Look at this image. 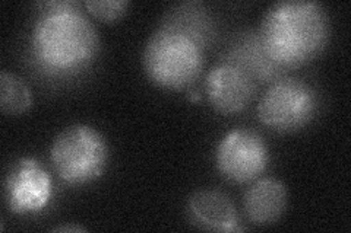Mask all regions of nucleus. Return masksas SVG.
<instances>
[{
	"mask_svg": "<svg viewBox=\"0 0 351 233\" xmlns=\"http://www.w3.org/2000/svg\"><path fill=\"white\" fill-rule=\"evenodd\" d=\"M44 10L31 32V54L37 66L51 76H69L90 68L100 51V37L80 3H41Z\"/></svg>",
	"mask_w": 351,
	"mask_h": 233,
	"instance_id": "obj_1",
	"label": "nucleus"
},
{
	"mask_svg": "<svg viewBox=\"0 0 351 233\" xmlns=\"http://www.w3.org/2000/svg\"><path fill=\"white\" fill-rule=\"evenodd\" d=\"M258 32L269 57L285 70L319 57L331 37V24L321 3L282 0L268 8Z\"/></svg>",
	"mask_w": 351,
	"mask_h": 233,
	"instance_id": "obj_2",
	"label": "nucleus"
},
{
	"mask_svg": "<svg viewBox=\"0 0 351 233\" xmlns=\"http://www.w3.org/2000/svg\"><path fill=\"white\" fill-rule=\"evenodd\" d=\"M195 41L166 28L154 31L148 38L142 63L148 79L169 91L186 90L201 76L205 54Z\"/></svg>",
	"mask_w": 351,
	"mask_h": 233,
	"instance_id": "obj_3",
	"label": "nucleus"
},
{
	"mask_svg": "<svg viewBox=\"0 0 351 233\" xmlns=\"http://www.w3.org/2000/svg\"><path fill=\"white\" fill-rule=\"evenodd\" d=\"M110 159L108 143L86 124L62 130L50 149V161L60 180L69 185L90 184L104 174Z\"/></svg>",
	"mask_w": 351,
	"mask_h": 233,
	"instance_id": "obj_4",
	"label": "nucleus"
},
{
	"mask_svg": "<svg viewBox=\"0 0 351 233\" xmlns=\"http://www.w3.org/2000/svg\"><path fill=\"white\" fill-rule=\"evenodd\" d=\"M319 109L315 87L295 77H280L272 82L258 104V117L263 126L280 133L306 127Z\"/></svg>",
	"mask_w": 351,
	"mask_h": 233,
	"instance_id": "obj_5",
	"label": "nucleus"
},
{
	"mask_svg": "<svg viewBox=\"0 0 351 233\" xmlns=\"http://www.w3.org/2000/svg\"><path fill=\"white\" fill-rule=\"evenodd\" d=\"M268 163L269 150L265 140L250 128L228 131L217 146V169L232 182L255 181L267 169Z\"/></svg>",
	"mask_w": 351,
	"mask_h": 233,
	"instance_id": "obj_6",
	"label": "nucleus"
},
{
	"mask_svg": "<svg viewBox=\"0 0 351 233\" xmlns=\"http://www.w3.org/2000/svg\"><path fill=\"white\" fill-rule=\"evenodd\" d=\"M51 194L50 175L34 158L16 161L5 178V203L14 215L25 216L41 212L47 207Z\"/></svg>",
	"mask_w": 351,
	"mask_h": 233,
	"instance_id": "obj_7",
	"label": "nucleus"
},
{
	"mask_svg": "<svg viewBox=\"0 0 351 233\" xmlns=\"http://www.w3.org/2000/svg\"><path fill=\"white\" fill-rule=\"evenodd\" d=\"M205 94L218 113L236 114L250 104L255 95V81L239 66L224 60L208 73Z\"/></svg>",
	"mask_w": 351,
	"mask_h": 233,
	"instance_id": "obj_8",
	"label": "nucleus"
},
{
	"mask_svg": "<svg viewBox=\"0 0 351 233\" xmlns=\"http://www.w3.org/2000/svg\"><path fill=\"white\" fill-rule=\"evenodd\" d=\"M186 215L193 226L210 232H241L237 210L232 200L221 191H195L186 204Z\"/></svg>",
	"mask_w": 351,
	"mask_h": 233,
	"instance_id": "obj_9",
	"label": "nucleus"
},
{
	"mask_svg": "<svg viewBox=\"0 0 351 233\" xmlns=\"http://www.w3.org/2000/svg\"><path fill=\"white\" fill-rule=\"evenodd\" d=\"M160 28H166L191 38L204 50L215 38V22L202 2H182L173 5L162 15Z\"/></svg>",
	"mask_w": 351,
	"mask_h": 233,
	"instance_id": "obj_10",
	"label": "nucleus"
},
{
	"mask_svg": "<svg viewBox=\"0 0 351 233\" xmlns=\"http://www.w3.org/2000/svg\"><path fill=\"white\" fill-rule=\"evenodd\" d=\"M289 203L284 182L277 178H261L252 184L243 198L247 219L254 225L269 226L281 219Z\"/></svg>",
	"mask_w": 351,
	"mask_h": 233,
	"instance_id": "obj_11",
	"label": "nucleus"
},
{
	"mask_svg": "<svg viewBox=\"0 0 351 233\" xmlns=\"http://www.w3.org/2000/svg\"><path fill=\"white\" fill-rule=\"evenodd\" d=\"M227 61L243 69L255 82H276L284 69L274 61L262 46L259 32L246 31L234 40L227 54Z\"/></svg>",
	"mask_w": 351,
	"mask_h": 233,
	"instance_id": "obj_12",
	"label": "nucleus"
},
{
	"mask_svg": "<svg viewBox=\"0 0 351 233\" xmlns=\"http://www.w3.org/2000/svg\"><path fill=\"white\" fill-rule=\"evenodd\" d=\"M32 105L28 85L19 76L3 70L0 73V109L5 115H21Z\"/></svg>",
	"mask_w": 351,
	"mask_h": 233,
	"instance_id": "obj_13",
	"label": "nucleus"
},
{
	"mask_svg": "<svg viewBox=\"0 0 351 233\" xmlns=\"http://www.w3.org/2000/svg\"><path fill=\"white\" fill-rule=\"evenodd\" d=\"M84 8L98 20L112 24L128 12L129 2L126 0H86Z\"/></svg>",
	"mask_w": 351,
	"mask_h": 233,
	"instance_id": "obj_14",
	"label": "nucleus"
},
{
	"mask_svg": "<svg viewBox=\"0 0 351 233\" xmlns=\"http://www.w3.org/2000/svg\"><path fill=\"white\" fill-rule=\"evenodd\" d=\"M53 232H86V229L76 225H63V226L53 228Z\"/></svg>",
	"mask_w": 351,
	"mask_h": 233,
	"instance_id": "obj_15",
	"label": "nucleus"
},
{
	"mask_svg": "<svg viewBox=\"0 0 351 233\" xmlns=\"http://www.w3.org/2000/svg\"><path fill=\"white\" fill-rule=\"evenodd\" d=\"M189 99H191V101L196 102V101H199V99H201V95L195 92V91H192V92H189Z\"/></svg>",
	"mask_w": 351,
	"mask_h": 233,
	"instance_id": "obj_16",
	"label": "nucleus"
}]
</instances>
